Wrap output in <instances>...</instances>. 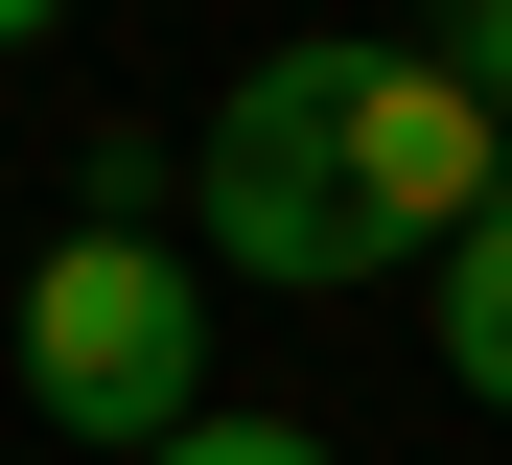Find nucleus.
Instances as JSON below:
<instances>
[{
    "mask_svg": "<svg viewBox=\"0 0 512 465\" xmlns=\"http://www.w3.org/2000/svg\"><path fill=\"white\" fill-rule=\"evenodd\" d=\"M512 186L489 140V93L443 47H256L210 93V163H187V210L233 279H280V303H350L373 256H443L466 210Z\"/></svg>",
    "mask_w": 512,
    "mask_h": 465,
    "instance_id": "obj_1",
    "label": "nucleus"
},
{
    "mask_svg": "<svg viewBox=\"0 0 512 465\" xmlns=\"http://www.w3.org/2000/svg\"><path fill=\"white\" fill-rule=\"evenodd\" d=\"M24 396L70 419V442H163V419H187L210 396V279L187 256H163V233H70L47 279H24Z\"/></svg>",
    "mask_w": 512,
    "mask_h": 465,
    "instance_id": "obj_2",
    "label": "nucleus"
},
{
    "mask_svg": "<svg viewBox=\"0 0 512 465\" xmlns=\"http://www.w3.org/2000/svg\"><path fill=\"white\" fill-rule=\"evenodd\" d=\"M419 279H443V372H466V396L512 419V186H489V210H466L443 256H419Z\"/></svg>",
    "mask_w": 512,
    "mask_h": 465,
    "instance_id": "obj_3",
    "label": "nucleus"
},
{
    "mask_svg": "<svg viewBox=\"0 0 512 465\" xmlns=\"http://www.w3.org/2000/svg\"><path fill=\"white\" fill-rule=\"evenodd\" d=\"M419 47H443V70L489 93V140H512V0H419Z\"/></svg>",
    "mask_w": 512,
    "mask_h": 465,
    "instance_id": "obj_4",
    "label": "nucleus"
},
{
    "mask_svg": "<svg viewBox=\"0 0 512 465\" xmlns=\"http://www.w3.org/2000/svg\"><path fill=\"white\" fill-rule=\"evenodd\" d=\"M140 465H326V442H303V419H210V396H187V419H163Z\"/></svg>",
    "mask_w": 512,
    "mask_h": 465,
    "instance_id": "obj_5",
    "label": "nucleus"
},
{
    "mask_svg": "<svg viewBox=\"0 0 512 465\" xmlns=\"http://www.w3.org/2000/svg\"><path fill=\"white\" fill-rule=\"evenodd\" d=\"M47 24H70V0H0V47H47Z\"/></svg>",
    "mask_w": 512,
    "mask_h": 465,
    "instance_id": "obj_6",
    "label": "nucleus"
}]
</instances>
